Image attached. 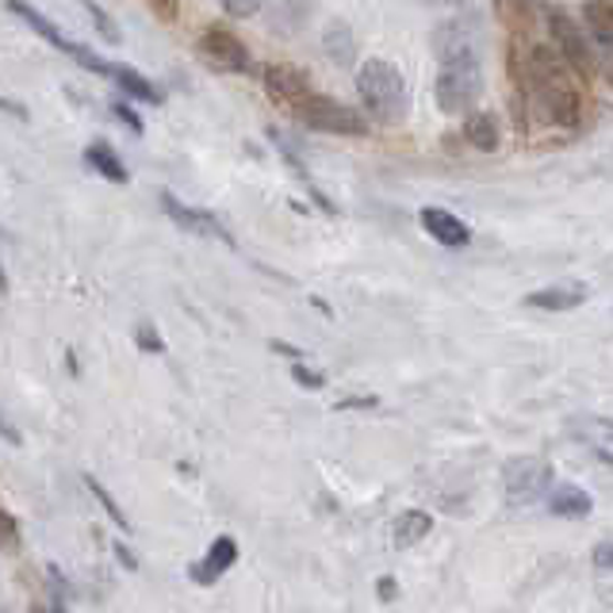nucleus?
<instances>
[{"instance_id":"nucleus-8","label":"nucleus","mask_w":613,"mask_h":613,"mask_svg":"<svg viewBox=\"0 0 613 613\" xmlns=\"http://www.w3.org/2000/svg\"><path fill=\"white\" fill-rule=\"evenodd\" d=\"M583 28L591 39L594 74L613 88V4L610 0H587L583 4Z\"/></svg>"},{"instance_id":"nucleus-11","label":"nucleus","mask_w":613,"mask_h":613,"mask_svg":"<svg viewBox=\"0 0 613 613\" xmlns=\"http://www.w3.org/2000/svg\"><path fill=\"white\" fill-rule=\"evenodd\" d=\"M4 8L15 15V20H23V23H28V28L35 31L39 39H46V43H51L54 51H62V54H74V58H77L80 51H85V46L69 43V39L58 31V23H54V20H46V15L39 12V8H31V4H28V0H4Z\"/></svg>"},{"instance_id":"nucleus-38","label":"nucleus","mask_w":613,"mask_h":613,"mask_svg":"<svg viewBox=\"0 0 613 613\" xmlns=\"http://www.w3.org/2000/svg\"><path fill=\"white\" fill-rule=\"evenodd\" d=\"M54 613H66V602H62V599H54Z\"/></svg>"},{"instance_id":"nucleus-3","label":"nucleus","mask_w":613,"mask_h":613,"mask_svg":"<svg viewBox=\"0 0 613 613\" xmlns=\"http://www.w3.org/2000/svg\"><path fill=\"white\" fill-rule=\"evenodd\" d=\"M480 93H483L480 54H475L472 46L441 54V69H438V80H433L438 108L445 111V116H472Z\"/></svg>"},{"instance_id":"nucleus-25","label":"nucleus","mask_w":613,"mask_h":613,"mask_svg":"<svg viewBox=\"0 0 613 613\" xmlns=\"http://www.w3.org/2000/svg\"><path fill=\"white\" fill-rule=\"evenodd\" d=\"M223 12L234 15V20H249V15H257L265 8V0H219Z\"/></svg>"},{"instance_id":"nucleus-31","label":"nucleus","mask_w":613,"mask_h":613,"mask_svg":"<svg viewBox=\"0 0 613 613\" xmlns=\"http://www.w3.org/2000/svg\"><path fill=\"white\" fill-rule=\"evenodd\" d=\"M116 560L123 563L127 571H135V568H139V560H135V552H131V548L123 545V540H116Z\"/></svg>"},{"instance_id":"nucleus-40","label":"nucleus","mask_w":613,"mask_h":613,"mask_svg":"<svg viewBox=\"0 0 613 613\" xmlns=\"http://www.w3.org/2000/svg\"><path fill=\"white\" fill-rule=\"evenodd\" d=\"M0 613H4V610H0Z\"/></svg>"},{"instance_id":"nucleus-29","label":"nucleus","mask_w":613,"mask_h":613,"mask_svg":"<svg viewBox=\"0 0 613 613\" xmlns=\"http://www.w3.org/2000/svg\"><path fill=\"white\" fill-rule=\"evenodd\" d=\"M292 376H295V384H303V387H306V391H319V387H322V376H319V373H311V368L300 365V361H295V365H292Z\"/></svg>"},{"instance_id":"nucleus-32","label":"nucleus","mask_w":613,"mask_h":613,"mask_svg":"<svg viewBox=\"0 0 613 613\" xmlns=\"http://www.w3.org/2000/svg\"><path fill=\"white\" fill-rule=\"evenodd\" d=\"M150 4H153V12H158L161 20H173V15H176V0H150Z\"/></svg>"},{"instance_id":"nucleus-23","label":"nucleus","mask_w":613,"mask_h":613,"mask_svg":"<svg viewBox=\"0 0 613 613\" xmlns=\"http://www.w3.org/2000/svg\"><path fill=\"white\" fill-rule=\"evenodd\" d=\"M85 483H88V491H93V495H96V503H100L104 510H108V518L116 521L119 529H131V521H127V514L119 510V503H116V498H111V491L104 487L100 480H93V475H85Z\"/></svg>"},{"instance_id":"nucleus-27","label":"nucleus","mask_w":613,"mask_h":613,"mask_svg":"<svg viewBox=\"0 0 613 613\" xmlns=\"http://www.w3.org/2000/svg\"><path fill=\"white\" fill-rule=\"evenodd\" d=\"M135 337H139V349H142V353H161V349H165V342H161L158 330H153L150 322H142L139 334H135Z\"/></svg>"},{"instance_id":"nucleus-28","label":"nucleus","mask_w":613,"mask_h":613,"mask_svg":"<svg viewBox=\"0 0 613 613\" xmlns=\"http://www.w3.org/2000/svg\"><path fill=\"white\" fill-rule=\"evenodd\" d=\"M15 545H20V529L8 518V510H0V548H15Z\"/></svg>"},{"instance_id":"nucleus-39","label":"nucleus","mask_w":613,"mask_h":613,"mask_svg":"<svg viewBox=\"0 0 613 613\" xmlns=\"http://www.w3.org/2000/svg\"><path fill=\"white\" fill-rule=\"evenodd\" d=\"M0 292H8V277H4V269H0Z\"/></svg>"},{"instance_id":"nucleus-30","label":"nucleus","mask_w":613,"mask_h":613,"mask_svg":"<svg viewBox=\"0 0 613 613\" xmlns=\"http://www.w3.org/2000/svg\"><path fill=\"white\" fill-rule=\"evenodd\" d=\"M0 438H4V441H8V445H15V449H20V445H23L20 430H15V426H12V422H8V418H4V415H0Z\"/></svg>"},{"instance_id":"nucleus-4","label":"nucleus","mask_w":613,"mask_h":613,"mask_svg":"<svg viewBox=\"0 0 613 613\" xmlns=\"http://www.w3.org/2000/svg\"><path fill=\"white\" fill-rule=\"evenodd\" d=\"M295 119L306 127V131H322V135H342V139H365L368 135V119L361 116L357 108L334 100V96L311 93L306 100L292 104Z\"/></svg>"},{"instance_id":"nucleus-12","label":"nucleus","mask_w":613,"mask_h":613,"mask_svg":"<svg viewBox=\"0 0 613 613\" xmlns=\"http://www.w3.org/2000/svg\"><path fill=\"white\" fill-rule=\"evenodd\" d=\"M422 227L430 238H438L441 246H449V249H460V246H467L472 241V230H467V223L464 219H456L453 212H445V207H426L422 212Z\"/></svg>"},{"instance_id":"nucleus-14","label":"nucleus","mask_w":613,"mask_h":613,"mask_svg":"<svg viewBox=\"0 0 613 613\" xmlns=\"http://www.w3.org/2000/svg\"><path fill=\"white\" fill-rule=\"evenodd\" d=\"M111 80V85L119 88L123 96H131V100H139V104H153L158 108L165 96L158 93V85H150L147 77L139 74V69H131V66H119V62H108V74H104Z\"/></svg>"},{"instance_id":"nucleus-21","label":"nucleus","mask_w":613,"mask_h":613,"mask_svg":"<svg viewBox=\"0 0 613 613\" xmlns=\"http://www.w3.org/2000/svg\"><path fill=\"white\" fill-rule=\"evenodd\" d=\"M548 510L556 514V518H587V514L594 510L591 495H587L583 487H571V483H563V487L552 491V498H548Z\"/></svg>"},{"instance_id":"nucleus-9","label":"nucleus","mask_w":613,"mask_h":613,"mask_svg":"<svg viewBox=\"0 0 613 613\" xmlns=\"http://www.w3.org/2000/svg\"><path fill=\"white\" fill-rule=\"evenodd\" d=\"M161 207H165V215H169V219H173L181 230L204 234V238H215V241H227V246H234V238L227 234V227H223V223L215 219L212 212H200V207L181 204V200H176L173 192H161Z\"/></svg>"},{"instance_id":"nucleus-24","label":"nucleus","mask_w":613,"mask_h":613,"mask_svg":"<svg viewBox=\"0 0 613 613\" xmlns=\"http://www.w3.org/2000/svg\"><path fill=\"white\" fill-rule=\"evenodd\" d=\"M80 8H85V12H88V20H93V28L100 31V35L108 39V43H119V39H123V31H119V23L111 20V15L104 12L100 4H93V0H85V4H80Z\"/></svg>"},{"instance_id":"nucleus-1","label":"nucleus","mask_w":613,"mask_h":613,"mask_svg":"<svg viewBox=\"0 0 613 613\" xmlns=\"http://www.w3.org/2000/svg\"><path fill=\"white\" fill-rule=\"evenodd\" d=\"M521 85H526L529 104L540 119L556 127H576L583 119V88L571 66L552 51V46H529L526 66H521Z\"/></svg>"},{"instance_id":"nucleus-17","label":"nucleus","mask_w":613,"mask_h":613,"mask_svg":"<svg viewBox=\"0 0 613 613\" xmlns=\"http://www.w3.org/2000/svg\"><path fill=\"white\" fill-rule=\"evenodd\" d=\"M587 303V288L583 284H552L540 288V292L526 295V306H540V311H571V306Z\"/></svg>"},{"instance_id":"nucleus-22","label":"nucleus","mask_w":613,"mask_h":613,"mask_svg":"<svg viewBox=\"0 0 613 613\" xmlns=\"http://www.w3.org/2000/svg\"><path fill=\"white\" fill-rule=\"evenodd\" d=\"M433 529V518L426 510H407L399 518V526H395V540H399L402 548H410V545H418L426 534Z\"/></svg>"},{"instance_id":"nucleus-13","label":"nucleus","mask_w":613,"mask_h":613,"mask_svg":"<svg viewBox=\"0 0 613 613\" xmlns=\"http://www.w3.org/2000/svg\"><path fill=\"white\" fill-rule=\"evenodd\" d=\"M234 560H238V540H234V537H219V540H215V545H212V552L204 556V560L192 563L189 576L196 579V583L212 587L215 579L223 576V571H230V568H234Z\"/></svg>"},{"instance_id":"nucleus-36","label":"nucleus","mask_w":613,"mask_h":613,"mask_svg":"<svg viewBox=\"0 0 613 613\" xmlns=\"http://www.w3.org/2000/svg\"><path fill=\"white\" fill-rule=\"evenodd\" d=\"M422 4H430V8H453V4H460V0H422Z\"/></svg>"},{"instance_id":"nucleus-5","label":"nucleus","mask_w":613,"mask_h":613,"mask_svg":"<svg viewBox=\"0 0 613 613\" xmlns=\"http://www.w3.org/2000/svg\"><path fill=\"white\" fill-rule=\"evenodd\" d=\"M548 35H552V51L571 66L576 77H594V54L591 39L583 35L579 20H571L568 8H548Z\"/></svg>"},{"instance_id":"nucleus-20","label":"nucleus","mask_w":613,"mask_h":613,"mask_svg":"<svg viewBox=\"0 0 613 613\" xmlns=\"http://www.w3.org/2000/svg\"><path fill=\"white\" fill-rule=\"evenodd\" d=\"M571 433H576L591 453H599L602 460H613V422H606V418H579V422L571 426Z\"/></svg>"},{"instance_id":"nucleus-19","label":"nucleus","mask_w":613,"mask_h":613,"mask_svg":"<svg viewBox=\"0 0 613 613\" xmlns=\"http://www.w3.org/2000/svg\"><path fill=\"white\" fill-rule=\"evenodd\" d=\"M464 139L472 142L480 153H495L503 147V131H498V119L491 111H472L464 123Z\"/></svg>"},{"instance_id":"nucleus-2","label":"nucleus","mask_w":613,"mask_h":613,"mask_svg":"<svg viewBox=\"0 0 613 613\" xmlns=\"http://www.w3.org/2000/svg\"><path fill=\"white\" fill-rule=\"evenodd\" d=\"M357 96L365 100V111L384 127H399L410 111V93L399 66L384 58H368L357 69Z\"/></svg>"},{"instance_id":"nucleus-10","label":"nucleus","mask_w":613,"mask_h":613,"mask_svg":"<svg viewBox=\"0 0 613 613\" xmlns=\"http://www.w3.org/2000/svg\"><path fill=\"white\" fill-rule=\"evenodd\" d=\"M261 77H265L269 96H277V100H284V104H300V100H306V96L314 93L306 69L292 66V62H272V66H265Z\"/></svg>"},{"instance_id":"nucleus-7","label":"nucleus","mask_w":613,"mask_h":613,"mask_svg":"<svg viewBox=\"0 0 613 613\" xmlns=\"http://www.w3.org/2000/svg\"><path fill=\"white\" fill-rule=\"evenodd\" d=\"M548 480H552V467L537 456H518L503 467V487H506V503L510 506H529L545 495Z\"/></svg>"},{"instance_id":"nucleus-34","label":"nucleus","mask_w":613,"mask_h":613,"mask_svg":"<svg viewBox=\"0 0 613 613\" xmlns=\"http://www.w3.org/2000/svg\"><path fill=\"white\" fill-rule=\"evenodd\" d=\"M594 563H599L602 571H610V568H613V548H610V545L599 548V552H594Z\"/></svg>"},{"instance_id":"nucleus-15","label":"nucleus","mask_w":613,"mask_h":613,"mask_svg":"<svg viewBox=\"0 0 613 613\" xmlns=\"http://www.w3.org/2000/svg\"><path fill=\"white\" fill-rule=\"evenodd\" d=\"M85 161H88V169H93V173L104 176V181H111V184H127V181H131V173H127L123 158H119L111 142H104V139L88 142V147H85Z\"/></svg>"},{"instance_id":"nucleus-6","label":"nucleus","mask_w":613,"mask_h":613,"mask_svg":"<svg viewBox=\"0 0 613 613\" xmlns=\"http://www.w3.org/2000/svg\"><path fill=\"white\" fill-rule=\"evenodd\" d=\"M196 46H200V58H204L207 66L223 69V74H249V66H254L249 46L241 43L230 28H223V23H207V28L200 31Z\"/></svg>"},{"instance_id":"nucleus-33","label":"nucleus","mask_w":613,"mask_h":613,"mask_svg":"<svg viewBox=\"0 0 613 613\" xmlns=\"http://www.w3.org/2000/svg\"><path fill=\"white\" fill-rule=\"evenodd\" d=\"M0 108H4V111H12L15 119H31V111L23 108V104H15V100H4V96H0Z\"/></svg>"},{"instance_id":"nucleus-26","label":"nucleus","mask_w":613,"mask_h":613,"mask_svg":"<svg viewBox=\"0 0 613 613\" xmlns=\"http://www.w3.org/2000/svg\"><path fill=\"white\" fill-rule=\"evenodd\" d=\"M111 116H116L119 123H127V127H131V135H142V131H147V123H142V116L131 108V104L116 100V104H111Z\"/></svg>"},{"instance_id":"nucleus-37","label":"nucleus","mask_w":613,"mask_h":613,"mask_svg":"<svg viewBox=\"0 0 613 613\" xmlns=\"http://www.w3.org/2000/svg\"><path fill=\"white\" fill-rule=\"evenodd\" d=\"M380 594H384V599H391V594H395V583H387V579H384V583H380Z\"/></svg>"},{"instance_id":"nucleus-16","label":"nucleus","mask_w":613,"mask_h":613,"mask_svg":"<svg viewBox=\"0 0 613 613\" xmlns=\"http://www.w3.org/2000/svg\"><path fill=\"white\" fill-rule=\"evenodd\" d=\"M322 51H326L330 62H337V66H353L357 62V39H353V28L342 20L326 23V31H322Z\"/></svg>"},{"instance_id":"nucleus-35","label":"nucleus","mask_w":613,"mask_h":613,"mask_svg":"<svg viewBox=\"0 0 613 613\" xmlns=\"http://www.w3.org/2000/svg\"><path fill=\"white\" fill-rule=\"evenodd\" d=\"M272 349L284 353V357H300V349H292V345H284V342H272Z\"/></svg>"},{"instance_id":"nucleus-18","label":"nucleus","mask_w":613,"mask_h":613,"mask_svg":"<svg viewBox=\"0 0 613 613\" xmlns=\"http://www.w3.org/2000/svg\"><path fill=\"white\" fill-rule=\"evenodd\" d=\"M495 12L506 28L518 31V35H526V31H534L540 12H545V0H495Z\"/></svg>"}]
</instances>
